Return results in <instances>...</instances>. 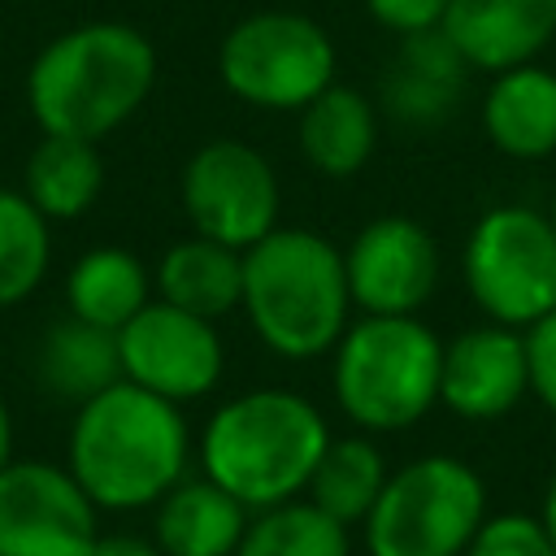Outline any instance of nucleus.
I'll return each instance as SVG.
<instances>
[{"label": "nucleus", "mask_w": 556, "mask_h": 556, "mask_svg": "<svg viewBox=\"0 0 556 556\" xmlns=\"http://www.w3.org/2000/svg\"><path fill=\"white\" fill-rule=\"evenodd\" d=\"M91 556H165V552L156 547V539L148 543L139 534H100Z\"/></svg>", "instance_id": "obj_29"}, {"label": "nucleus", "mask_w": 556, "mask_h": 556, "mask_svg": "<svg viewBox=\"0 0 556 556\" xmlns=\"http://www.w3.org/2000/svg\"><path fill=\"white\" fill-rule=\"evenodd\" d=\"M117 348H122V378L174 404H191L208 395L226 369V348L217 326L165 300H148L117 330Z\"/></svg>", "instance_id": "obj_10"}, {"label": "nucleus", "mask_w": 556, "mask_h": 556, "mask_svg": "<svg viewBox=\"0 0 556 556\" xmlns=\"http://www.w3.org/2000/svg\"><path fill=\"white\" fill-rule=\"evenodd\" d=\"M465 74H469L465 56L447 43V35L439 26L404 35V48L382 87L387 109L408 126H439L456 109Z\"/></svg>", "instance_id": "obj_18"}, {"label": "nucleus", "mask_w": 556, "mask_h": 556, "mask_svg": "<svg viewBox=\"0 0 556 556\" xmlns=\"http://www.w3.org/2000/svg\"><path fill=\"white\" fill-rule=\"evenodd\" d=\"M539 521H543V530H547V539H552V547H556V473L547 478V491H543V508H539Z\"/></svg>", "instance_id": "obj_30"}, {"label": "nucleus", "mask_w": 556, "mask_h": 556, "mask_svg": "<svg viewBox=\"0 0 556 556\" xmlns=\"http://www.w3.org/2000/svg\"><path fill=\"white\" fill-rule=\"evenodd\" d=\"M482 130L495 152L513 161H543L556 152V70L526 61L491 74L482 96Z\"/></svg>", "instance_id": "obj_15"}, {"label": "nucleus", "mask_w": 556, "mask_h": 556, "mask_svg": "<svg viewBox=\"0 0 556 556\" xmlns=\"http://www.w3.org/2000/svg\"><path fill=\"white\" fill-rule=\"evenodd\" d=\"M387 473H391L387 456L369 434H348V439L330 434V443L308 478L304 500H313L321 513H330L334 521H343L352 530L369 517L374 500L387 486Z\"/></svg>", "instance_id": "obj_23"}, {"label": "nucleus", "mask_w": 556, "mask_h": 556, "mask_svg": "<svg viewBox=\"0 0 556 556\" xmlns=\"http://www.w3.org/2000/svg\"><path fill=\"white\" fill-rule=\"evenodd\" d=\"M361 4L382 30L400 35V39L417 35V30H434L447 9V0H361Z\"/></svg>", "instance_id": "obj_28"}, {"label": "nucleus", "mask_w": 556, "mask_h": 556, "mask_svg": "<svg viewBox=\"0 0 556 556\" xmlns=\"http://www.w3.org/2000/svg\"><path fill=\"white\" fill-rule=\"evenodd\" d=\"M100 187H104V161L91 139L43 135V143L26 161V195L48 222L87 213Z\"/></svg>", "instance_id": "obj_22"}, {"label": "nucleus", "mask_w": 556, "mask_h": 556, "mask_svg": "<svg viewBox=\"0 0 556 556\" xmlns=\"http://www.w3.org/2000/svg\"><path fill=\"white\" fill-rule=\"evenodd\" d=\"M295 143L300 156L326 174V178H352L369 165L374 148H378V130L382 117L374 109V100L348 83H330L313 104H304L295 113Z\"/></svg>", "instance_id": "obj_16"}, {"label": "nucleus", "mask_w": 556, "mask_h": 556, "mask_svg": "<svg viewBox=\"0 0 556 556\" xmlns=\"http://www.w3.org/2000/svg\"><path fill=\"white\" fill-rule=\"evenodd\" d=\"M439 30L469 70L500 74L539 61L556 39V0H447Z\"/></svg>", "instance_id": "obj_14"}, {"label": "nucleus", "mask_w": 556, "mask_h": 556, "mask_svg": "<svg viewBox=\"0 0 556 556\" xmlns=\"http://www.w3.org/2000/svg\"><path fill=\"white\" fill-rule=\"evenodd\" d=\"M256 339L287 361H313L352 321L343 252L304 226H274L243 252V300Z\"/></svg>", "instance_id": "obj_4"}, {"label": "nucleus", "mask_w": 556, "mask_h": 556, "mask_svg": "<svg viewBox=\"0 0 556 556\" xmlns=\"http://www.w3.org/2000/svg\"><path fill=\"white\" fill-rule=\"evenodd\" d=\"M348 291L361 313L378 317H417L443 278V252L439 239L408 213H382L365 222L348 252Z\"/></svg>", "instance_id": "obj_12"}, {"label": "nucleus", "mask_w": 556, "mask_h": 556, "mask_svg": "<svg viewBox=\"0 0 556 556\" xmlns=\"http://www.w3.org/2000/svg\"><path fill=\"white\" fill-rule=\"evenodd\" d=\"M530 395L526 330L482 321L443 343L439 404L465 421H500Z\"/></svg>", "instance_id": "obj_13"}, {"label": "nucleus", "mask_w": 556, "mask_h": 556, "mask_svg": "<svg viewBox=\"0 0 556 556\" xmlns=\"http://www.w3.org/2000/svg\"><path fill=\"white\" fill-rule=\"evenodd\" d=\"M48 256H52L48 217L30 204L26 191L0 187V304H17L43 282Z\"/></svg>", "instance_id": "obj_25"}, {"label": "nucleus", "mask_w": 556, "mask_h": 556, "mask_svg": "<svg viewBox=\"0 0 556 556\" xmlns=\"http://www.w3.org/2000/svg\"><path fill=\"white\" fill-rule=\"evenodd\" d=\"M482 521V473L460 456L430 452L387 473L382 495L361 521V539L369 556H465Z\"/></svg>", "instance_id": "obj_6"}, {"label": "nucleus", "mask_w": 556, "mask_h": 556, "mask_svg": "<svg viewBox=\"0 0 556 556\" xmlns=\"http://www.w3.org/2000/svg\"><path fill=\"white\" fill-rule=\"evenodd\" d=\"M156 83L148 35L126 22H87L56 35L26 74V100L43 135L104 139L139 113Z\"/></svg>", "instance_id": "obj_3"}, {"label": "nucleus", "mask_w": 556, "mask_h": 556, "mask_svg": "<svg viewBox=\"0 0 556 556\" xmlns=\"http://www.w3.org/2000/svg\"><path fill=\"white\" fill-rule=\"evenodd\" d=\"M526 361H530V395L556 417V308L526 330Z\"/></svg>", "instance_id": "obj_27"}, {"label": "nucleus", "mask_w": 556, "mask_h": 556, "mask_svg": "<svg viewBox=\"0 0 556 556\" xmlns=\"http://www.w3.org/2000/svg\"><path fill=\"white\" fill-rule=\"evenodd\" d=\"M460 278L486 321L530 330L556 308V226L526 204L486 208L460 252Z\"/></svg>", "instance_id": "obj_8"}, {"label": "nucleus", "mask_w": 556, "mask_h": 556, "mask_svg": "<svg viewBox=\"0 0 556 556\" xmlns=\"http://www.w3.org/2000/svg\"><path fill=\"white\" fill-rule=\"evenodd\" d=\"M547 217H552V226H556V191H552V204H547Z\"/></svg>", "instance_id": "obj_32"}, {"label": "nucleus", "mask_w": 556, "mask_h": 556, "mask_svg": "<svg viewBox=\"0 0 556 556\" xmlns=\"http://www.w3.org/2000/svg\"><path fill=\"white\" fill-rule=\"evenodd\" d=\"M148 300H152V278L143 261L126 248H91L74 261L65 278L70 313L104 330H122Z\"/></svg>", "instance_id": "obj_21"}, {"label": "nucleus", "mask_w": 556, "mask_h": 556, "mask_svg": "<svg viewBox=\"0 0 556 556\" xmlns=\"http://www.w3.org/2000/svg\"><path fill=\"white\" fill-rule=\"evenodd\" d=\"M182 208L195 235L248 252L278 226V169L243 139H208L182 169Z\"/></svg>", "instance_id": "obj_9"}, {"label": "nucleus", "mask_w": 556, "mask_h": 556, "mask_svg": "<svg viewBox=\"0 0 556 556\" xmlns=\"http://www.w3.org/2000/svg\"><path fill=\"white\" fill-rule=\"evenodd\" d=\"M39 382L74 404H87L91 395H100L104 387L122 382V348H117V330L91 326L83 317H65L56 326H48L43 343H39Z\"/></svg>", "instance_id": "obj_20"}, {"label": "nucleus", "mask_w": 556, "mask_h": 556, "mask_svg": "<svg viewBox=\"0 0 556 556\" xmlns=\"http://www.w3.org/2000/svg\"><path fill=\"white\" fill-rule=\"evenodd\" d=\"M156 300L217 321L243 300V252L204 235H191L156 261Z\"/></svg>", "instance_id": "obj_19"}, {"label": "nucleus", "mask_w": 556, "mask_h": 556, "mask_svg": "<svg viewBox=\"0 0 556 556\" xmlns=\"http://www.w3.org/2000/svg\"><path fill=\"white\" fill-rule=\"evenodd\" d=\"M330 443L321 408L287 387H256L226 400L200 434V469L248 513L300 500Z\"/></svg>", "instance_id": "obj_2"}, {"label": "nucleus", "mask_w": 556, "mask_h": 556, "mask_svg": "<svg viewBox=\"0 0 556 556\" xmlns=\"http://www.w3.org/2000/svg\"><path fill=\"white\" fill-rule=\"evenodd\" d=\"M465 556H556L547 530L530 513H486Z\"/></svg>", "instance_id": "obj_26"}, {"label": "nucleus", "mask_w": 556, "mask_h": 556, "mask_svg": "<svg viewBox=\"0 0 556 556\" xmlns=\"http://www.w3.org/2000/svg\"><path fill=\"white\" fill-rule=\"evenodd\" d=\"M222 87L265 113H300L339 83V52L321 22L295 9H261L239 17L217 48Z\"/></svg>", "instance_id": "obj_7"}, {"label": "nucleus", "mask_w": 556, "mask_h": 556, "mask_svg": "<svg viewBox=\"0 0 556 556\" xmlns=\"http://www.w3.org/2000/svg\"><path fill=\"white\" fill-rule=\"evenodd\" d=\"M13 460V421H9V408L0 400V469Z\"/></svg>", "instance_id": "obj_31"}, {"label": "nucleus", "mask_w": 556, "mask_h": 556, "mask_svg": "<svg viewBox=\"0 0 556 556\" xmlns=\"http://www.w3.org/2000/svg\"><path fill=\"white\" fill-rule=\"evenodd\" d=\"M235 556H352V539L343 521L300 495L252 513Z\"/></svg>", "instance_id": "obj_24"}, {"label": "nucleus", "mask_w": 556, "mask_h": 556, "mask_svg": "<svg viewBox=\"0 0 556 556\" xmlns=\"http://www.w3.org/2000/svg\"><path fill=\"white\" fill-rule=\"evenodd\" d=\"M248 508L213 478H182L156 500V547L165 556H235Z\"/></svg>", "instance_id": "obj_17"}, {"label": "nucleus", "mask_w": 556, "mask_h": 556, "mask_svg": "<svg viewBox=\"0 0 556 556\" xmlns=\"http://www.w3.org/2000/svg\"><path fill=\"white\" fill-rule=\"evenodd\" d=\"M443 339L421 317L365 313L330 348V391L361 434H395L439 404Z\"/></svg>", "instance_id": "obj_5"}, {"label": "nucleus", "mask_w": 556, "mask_h": 556, "mask_svg": "<svg viewBox=\"0 0 556 556\" xmlns=\"http://www.w3.org/2000/svg\"><path fill=\"white\" fill-rule=\"evenodd\" d=\"M96 504L83 482L48 460L0 469V556H91Z\"/></svg>", "instance_id": "obj_11"}, {"label": "nucleus", "mask_w": 556, "mask_h": 556, "mask_svg": "<svg viewBox=\"0 0 556 556\" xmlns=\"http://www.w3.org/2000/svg\"><path fill=\"white\" fill-rule=\"evenodd\" d=\"M187 456L191 430L182 421V404L174 400L122 378L78 404L70 430V473L96 508L130 513L156 504L182 482Z\"/></svg>", "instance_id": "obj_1"}]
</instances>
